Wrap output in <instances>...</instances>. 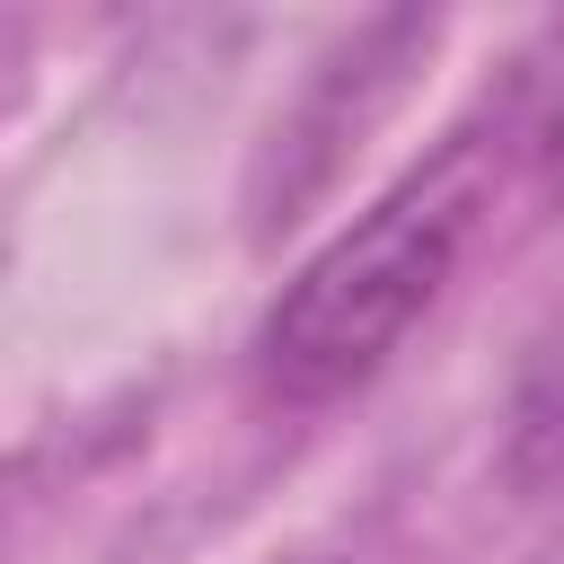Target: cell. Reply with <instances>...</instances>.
Instances as JSON below:
<instances>
[{
    "label": "cell",
    "mask_w": 564,
    "mask_h": 564,
    "mask_svg": "<svg viewBox=\"0 0 564 564\" xmlns=\"http://www.w3.org/2000/svg\"><path fill=\"white\" fill-rule=\"evenodd\" d=\"M538 167H546V176L564 185V88H555V106L538 115Z\"/></svg>",
    "instance_id": "cell-2"
},
{
    "label": "cell",
    "mask_w": 564,
    "mask_h": 564,
    "mask_svg": "<svg viewBox=\"0 0 564 564\" xmlns=\"http://www.w3.org/2000/svg\"><path fill=\"white\" fill-rule=\"evenodd\" d=\"M494 212V141L458 132L414 176H397L361 220H344L264 308L256 379L282 405H335L397 361V344L432 317L458 256Z\"/></svg>",
    "instance_id": "cell-1"
}]
</instances>
